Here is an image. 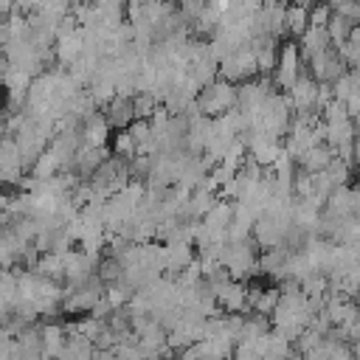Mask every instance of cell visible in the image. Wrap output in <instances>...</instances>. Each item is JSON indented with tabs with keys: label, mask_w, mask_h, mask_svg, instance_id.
<instances>
[{
	"label": "cell",
	"mask_w": 360,
	"mask_h": 360,
	"mask_svg": "<svg viewBox=\"0 0 360 360\" xmlns=\"http://www.w3.org/2000/svg\"><path fill=\"white\" fill-rule=\"evenodd\" d=\"M39 332H42V354L45 357H59V352L65 346V338H68L65 326L56 323V321H45L39 326Z\"/></svg>",
	"instance_id": "cell-13"
},
{
	"label": "cell",
	"mask_w": 360,
	"mask_h": 360,
	"mask_svg": "<svg viewBox=\"0 0 360 360\" xmlns=\"http://www.w3.org/2000/svg\"><path fill=\"white\" fill-rule=\"evenodd\" d=\"M17 8V0H0V17H6V14H11Z\"/></svg>",
	"instance_id": "cell-21"
},
{
	"label": "cell",
	"mask_w": 360,
	"mask_h": 360,
	"mask_svg": "<svg viewBox=\"0 0 360 360\" xmlns=\"http://www.w3.org/2000/svg\"><path fill=\"white\" fill-rule=\"evenodd\" d=\"M197 107H200V112L208 115V118H217V115L233 110V107H236V84H233V82H225V79H219V76L211 79L208 84L200 87V93H197Z\"/></svg>",
	"instance_id": "cell-2"
},
{
	"label": "cell",
	"mask_w": 360,
	"mask_h": 360,
	"mask_svg": "<svg viewBox=\"0 0 360 360\" xmlns=\"http://www.w3.org/2000/svg\"><path fill=\"white\" fill-rule=\"evenodd\" d=\"M278 295H281V287L259 290V292H256V301H253V309H250V312H259V315H267V318H270L273 307L278 304Z\"/></svg>",
	"instance_id": "cell-17"
},
{
	"label": "cell",
	"mask_w": 360,
	"mask_h": 360,
	"mask_svg": "<svg viewBox=\"0 0 360 360\" xmlns=\"http://www.w3.org/2000/svg\"><path fill=\"white\" fill-rule=\"evenodd\" d=\"M287 34L290 37H301L309 25V6H301V3H287Z\"/></svg>",
	"instance_id": "cell-14"
},
{
	"label": "cell",
	"mask_w": 360,
	"mask_h": 360,
	"mask_svg": "<svg viewBox=\"0 0 360 360\" xmlns=\"http://www.w3.org/2000/svg\"><path fill=\"white\" fill-rule=\"evenodd\" d=\"M22 183V169H3L0 166V188L6 186H20Z\"/></svg>",
	"instance_id": "cell-20"
},
{
	"label": "cell",
	"mask_w": 360,
	"mask_h": 360,
	"mask_svg": "<svg viewBox=\"0 0 360 360\" xmlns=\"http://www.w3.org/2000/svg\"><path fill=\"white\" fill-rule=\"evenodd\" d=\"M329 17H332V6L329 3H312L309 6V25H326L329 22Z\"/></svg>",
	"instance_id": "cell-19"
},
{
	"label": "cell",
	"mask_w": 360,
	"mask_h": 360,
	"mask_svg": "<svg viewBox=\"0 0 360 360\" xmlns=\"http://www.w3.org/2000/svg\"><path fill=\"white\" fill-rule=\"evenodd\" d=\"M158 107V98L152 93H135L132 96V110H135V118H152Z\"/></svg>",
	"instance_id": "cell-18"
},
{
	"label": "cell",
	"mask_w": 360,
	"mask_h": 360,
	"mask_svg": "<svg viewBox=\"0 0 360 360\" xmlns=\"http://www.w3.org/2000/svg\"><path fill=\"white\" fill-rule=\"evenodd\" d=\"M8 68V59H6V53H3V48H0V73Z\"/></svg>",
	"instance_id": "cell-22"
},
{
	"label": "cell",
	"mask_w": 360,
	"mask_h": 360,
	"mask_svg": "<svg viewBox=\"0 0 360 360\" xmlns=\"http://www.w3.org/2000/svg\"><path fill=\"white\" fill-rule=\"evenodd\" d=\"M329 45H332V39H329L326 25H307V31L298 37V51H301V59H304V62H307L309 56L326 51Z\"/></svg>",
	"instance_id": "cell-10"
},
{
	"label": "cell",
	"mask_w": 360,
	"mask_h": 360,
	"mask_svg": "<svg viewBox=\"0 0 360 360\" xmlns=\"http://www.w3.org/2000/svg\"><path fill=\"white\" fill-rule=\"evenodd\" d=\"M217 73H219V79L233 82V84H239V82H248V79L259 76L256 53H253L250 42H248V45H239L236 51H231L228 56H222V59H219Z\"/></svg>",
	"instance_id": "cell-4"
},
{
	"label": "cell",
	"mask_w": 360,
	"mask_h": 360,
	"mask_svg": "<svg viewBox=\"0 0 360 360\" xmlns=\"http://www.w3.org/2000/svg\"><path fill=\"white\" fill-rule=\"evenodd\" d=\"M138 152V146H135V138H132V132L124 127V129H118L115 135H112V155L115 158H124V160H129L132 155Z\"/></svg>",
	"instance_id": "cell-16"
},
{
	"label": "cell",
	"mask_w": 360,
	"mask_h": 360,
	"mask_svg": "<svg viewBox=\"0 0 360 360\" xmlns=\"http://www.w3.org/2000/svg\"><path fill=\"white\" fill-rule=\"evenodd\" d=\"M219 264L231 273V278H250L259 270V253L250 242V236L245 239H225L222 250H219Z\"/></svg>",
	"instance_id": "cell-1"
},
{
	"label": "cell",
	"mask_w": 360,
	"mask_h": 360,
	"mask_svg": "<svg viewBox=\"0 0 360 360\" xmlns=\"http://www.w3.org/2000/svg\"><path fill=\"white\" fill-rule=\"evenodd\" d=\"M79 135H82V143H90V146H107L110 141V124L104 118V112H90L82 124H79Z\"/></svg>",
	"instance_id": "cell-8"
},
{
	"label": "cell",
	"mask_w": 360,
	"mask_h": 360,
	"mask_svg": "<svg viewBox=\"0 0 360 360\" xmlns=\"http://www.w3.org/2000/svg\"><path fill=\"white\" fill-rule=\"evenodd\" d=\"M304 70H307V62L301 59L298 45L295 42H284L278 48V59H276V68H273V84L278 90H287Z\"/></svg>",
	"instance_id": "cell-5"
},
{
	"label": "cell",
	"mask_w": 360,
	"mask_h": 360,
	"mask_svg": "<svg viewBox=\"0 0 360 360\" xmlns=\"http://www.w3.org/2000/svg\"><path fill=\"white\" fill-rule=\"evenodd\" d=\"M352 28H354V22H349L343 14L332 11V17H329V22H326V31H329V39H332V45H340V42H346V39H349V34H352Z\"/></svg>",
	"instance_id": "cell-15"
},
{
	"label": "cell",
	"mask_w": 360,
	"mask_h": 360,
	"mask_svg": "<svg viewBox=\"0 0 360 360\" xmlns=\"http://www.w3.org/2000/svg\"><path fill=\"white\" fill-rule=\"evenodd\" d=\"M346 68L349 65H346V59L340 56V51L335 45H329L326 51H321V53H315V56L307 59V73L315 82H323V84H332L338 76L346 73Z\"/></svg>",
	"instance_id": "cell-6"
},
{
	"label": "cell",
	"mask_w": 360,
	"mask_h": 360,
	"mask_svg": "<svg viewBox=\"0 0 360 360\" xmlns=\"http://www.w3.org/2000/svg\"><path fill=\"white\" fill-rule=\"evenodd\" d=\"M104 118L110 124V129H124L135 121V110H132V98L129 96H112L104 104Z\"/></svg>",
	"instance_id": "cell-9"
},
{
	"label": "cell",
	"mask_w": 360,
	"mask_h": 360,
	"mask_svg": "<svg viewBox=\"0 0 360 360\" xmlns=\"http://www.w3.org/2000/svg\"><path fill=\"white\" fill-rule=\"evenodd\" d=\"M110 158V152H107V146H90V143H82L79 149H76V155H73V174L76 177H90L104 160Z\"/></svg>",
	"instance_id": "cell-7"
},
{
	"label": "cell",
	"mask_w": 360,
	"mask_h": 360,
	"mask_svg": "<svg viewBox=\"0 0 360 360\" xmlns=\"http://www.w3.org/2000/svg\"><path fill=\"white\" fill-rule=\"evenodd\" d=\"M104 281L98 276H90L79 284H68V290L62 292V312L68 315H84L93 309V304L104 295Z\"/></svg>",
	"instance_id": "cell-3"
},
{
	"label": "cell",
	"mask_w": 360,
	"mask_h": 360,
	"mask_svg": "<svg viewBox=\"0 0 360 360\" xmlns=\"http://www.w3.org/2000/svg\"><path fill=\"white\" fill-rule=\"evenodd\" d=\"M82 28H76V31H70V34H62V37H56V42H53V56H56V62L59 65H70L73 59H79V53H82Z\"/></svg>",
	"instance_id": "cell-11"
},
{
	"label": "cell",
	"mask_w": 360,
	"mask_h": 360,
	"mask_svg": "<svg viewBox=\"0 0 360 360\" xmlns=\"http://www.w3.org/2000/svg\"><path fill=\"white\" fill-rule=\"evenodd\" d=\"M34 270L45 278H53V281H65V253L59 250H45L37 256L34 262Z\"/></svg>",
	"instance_id": "cell-12"
}]
</instances>
